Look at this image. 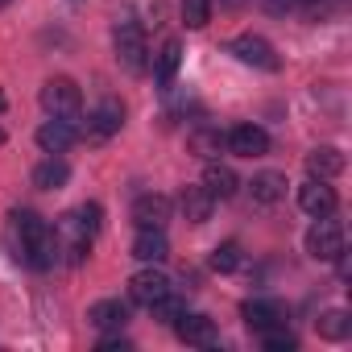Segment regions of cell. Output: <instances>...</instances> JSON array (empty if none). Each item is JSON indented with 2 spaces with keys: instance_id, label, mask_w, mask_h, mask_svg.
I'll return each mask as SVG.
<instances>
[{
  "instance_id": "obj_11",
  "label": "cell",
  "mask_w": 352,
  "mask_h": 352,
  "mask_svg": "<svg viewBox=\"0 0 352 352\" xmlns=\"http://www.w3.org/2000/svg\"><path fill=\"white\" fill-rule=\"evenodd\" d=\"M174 331H179V340L183 344H195V348H212L216 344V323L208 319V315H179L174 319Z\"/></svg>"
},
{
  "instance_id": "obj_8",
  "label": "cell",
  "mask_w": 352,
  "mask_h": 352,
  "mask_svg": "<svg viewBox=\"0 0 352 352\" xmlns=\"http://www.w3.org/2000/svg\"><path fill=\"white\" fill-rule=\"evenodd\" d=\"M170 216H174V204L166 195H157V191L137 195V204H133V224L137 228H166Z\"/></svg>"
},
{
  "instance_id": "obj_23",
  "label": "cell",
  "mask_w": 352,
  "mask_h": 352,
  "mask_svg": "<svg viewBox=\"0 0 352 352\" xmlns=\"http://www.w3.org/2000/svg\"><path fill=\"white\" fill-rule=\"evenodd\" d=\"M261 344H265L270 352H294V348H298V340H294V331H290L286 323L265 327V331H261Z\"/></svg>"
},
{
  "instance_id": "obj_17",
  "label": "cell",
  "mask_w": 352,
  "mask_h": 352,
  "mask_svg": "<svg viewBox=\"0 0 352 352\" xmlns=\"http://www.w3.org/2000/svg\"><path fill=\"white\" fill-rule=\"evenodd\" d=\"M249 191H253V204H257V208H274V204L286 195V174L265 170V174H257V179L249 183Z\"/></svg>"
},
{
  "instance_id": "obj_14",
  "label": "cell",
  "mask_w": 352,
  "mask_h": 352,
  "mask_svg": "<svg viewBox=\"0 0 352 352\" xmlns=\"http://www.w3.org/2000/svg\"><path fill=\"white\" fill-rule=\"evenodd\" d=\"M241 315H245V323L261 336L265 327H274V323H286V311H282V302H274V298H249L245 307H241Z\"/></svg>"
},
{
  "instance_id": "obj_10",
  "label": "cell",
  "mask_w": 352,
  "mask_h": 352,
  "mask_svg": "<svg viewBox=\"0 0 352 352\" xmlns=\"http://www.w3.org/2000/svg\"><path fill=\"white\" fill-rule=\"evenodd\" d=\"M133 257H137L141 265H157V261H166V257H170V241H166V232H162V228H137V236H133Z\"/></svg>"
},
{
  "instance_id": "obj_19",
  "label": "cell",
  "mask_w": 352,
  "mask_h": 352,
  "mask_svg": "<svg viewBox=\"0 0 352 352\" xmlns=\"http://www.w3.org/2000/svg\"><path fill=\"white\" fill-rule=\"evenodd\" d=\"M179 208H183V216H187L191 224H208L212 212H216V199H212L204 187H187L183 199H179Z\"/></svg>"
},
{
  "instance_id": "obj_18",
  "label": "cell",
  "mask_w": 352,
  "mask_h": 352,
  "mask_svg": "<svg viewBox=\"0 0 352 352\" xmlns=\"http://www.w3.org/2000/svg\"><path fill=\"white\" fill-rule=\"evenodd\" d=\"M38 145H42L46 153H67V149L75 145V124H71V120H46V124L38 129Z\"/></svg>"
},
{
  "instance_id": "obj_16",
  "label": "cell",
  "mask_w": 352,
  "mask_h": 352,
  "mask_svg": "<svg viewBox=\"0 0 352 352\" xmlns=\"http://www.w3.org/2000/svg\"><path fill=\"white\" fill-rule=\"evenodd\" d=\"M67 183H71V166H67L58 153H50L46 162L34 166V187H42V191H58V187H67Z\"/></svg>"
},
{
  "instance_id": "obj_13",
  "label": "cell",
  "mask_w": 352,
  "mask_h": 352,
  "mask_svg": "<svg viewBox=\"0 0 352 352\" xmlns=\"http://www.w3.org/2000/svg\"><path fill=\"white\" fill-rule=\"evenodd\" d=\"M87 323H91L96 331H120V327L129 323V302H120V298H100V302H91Z\"/></svg>"
},
{
  "instance_id": "obj_2",
  "label": "cell",
  "mask_w": 352,
  "mask_h": 352,
  "mask_svg": "<svg viewBox=\"0 0 352 352\" xmlns=\"http://www.w3.org/2000/svg\"><path fill=\"white\" fill-rule=\"evenodd\" d=\"M112 46H116V58H120L124 71H145L149 46H145V30H141L137 21H120V25L112 30Z\"/></svg>"
},
{
  "instance_id": "obj_12",
  "label": "cell",
  "mask_w": 352,
  "mask_h": 352,
  "mask_svg": "<svg viewBox=\"0 0 352 352\" xmlns=\"http://www.w3.org/2000/svg\"><path fill=\"white\" fill-rule=\"evenodd\" d=\"M199 187H204L212 199H232L236 187H241V179H236V170H232V166H224V162H208Z\"/></svg>"
},
{
  "instance_id": "obj_22",
  "label": "cell",
  "mask_w": 352,
  "mask_h": 352,
  "mask_svg": "<svg viewBox=\"0 0 352 352\" xmlns=\"http://www.w3.org/2000/svg\"><path fill=\"white\" fill-rule=\"evenodd\" d=\"M241 261H245V253H241L236 241H224V245L212 249V270L216 274H232V270H241Z\"/></svg>"
},
{
  "instance_id": "obj_3",
  "label": "cell",
  "mask_w": 352,
  "mask_h": 352,
  "mask_svg": "<svg viewBox=\"0 0 352 352\" xmlns=\"http://www.w3.org/2000/svg\"><path fill=\"white\" fill-rule=\"evenodd\" d=\"M307 253H311L315 261H340V257H344V228H340L336 220L319 216V220L311 224V232H307Z\"/></svg>"
},
{
  "instance_id": "obj_7",
  "label": "cell",
  "mask_w": 352,
  "mask_h": 352,
  "mask_svg": "<svg viewBox=\"0 0 352 352\" xmlns=\"http://www.w3.org/2000/svg\"><path fill=\"white\" fill-rule=\"evenodd\" d=\"M224 141L236 157H265L270 153V133L261 124H236V129H228Z\"/></svg>"
},
{
  "instance_id": "obj_5",
  "label": "cell",
  "mask_w": 352,
  "mask_h": 352,
  "mask_svg": "<svg viewBox=\"0 0 352 352\" xmlns=\"http://www.w3.org/2000/svg\"><path fill=\"white\" fill-rule=\"evenodd\" d=\"M228 50H232L245 67L278 71V54H274V46H270L265 38H257V34H241V38H232V42H228Z\"/></svg>"
},
{
  "instance_id": "obj_28",
  "label": "cell",
  "mask_w": 352,
  "mask_h": 352,
  "mask_svg": "<svg viewBox=\"0 0 352 352\" xmlns=\"http://www.w3.org/2000/svg\"><path fill=\"white\" fill-rule=\"evenodd\" d=\"M5 5H9V0H0V9H5Z\"/></svg>"
},
{
  "instance_id": "obj_21",
  "label": "cell",
  "mask_w": 352,
  "mask_h": 352,
  "mask_svg": "<svg viewBox=\"0 0 352 352\" xmlns=\"http://www.w3.org/2000/svg\"><path fill=\"white\" fill-rule=\"evenodd\" d=\"M315 327H319V336H323V340H348V336H352V319H348V311H340V307L323 311Z\"/></svg>"
},
{
  "instance_id": "obj_15",
  "label": "cell",
  "mask_w": 352,
  "mask_h": 352,
  "mask_svg": "<svg viewBox=\"0 0 352 352\" xmlns=\"http://www.w3.org/2000/svg\"><path fill=\"white\" fill-rule=\"evenodd\" d=\"M344 153L336 145H319L307 153V170H311V179H336V174H344Z\"/></svg>"
},
{
  "instance_id": "obj_25",
  "label": "cell",
  "mask_w": 352,
  "mask_h": 352,
  "mask_svg": "<svg viewBox=\"0 0 352 352\" xmlns=\"http://www.w3.org/2000/svg\"><path fill=\"white\" fill-rule=\"evenodd\" d=\"M149 311H153V319H162V323H174V319H179V315L187 311V302H183L179 294H174V290H170V294H162V298H157Z\"/></svg>"
},
{
  "instance_id": "obj_24",
  "label": "cell",
  "mask_w": 352,
  "mask_h": 352,
  "mask_svg": "<svg viewBox=\"0 0 352 352\" xmlns=\"http://www.w3.org/2000/svg\"><path fill=\"white\" fill-rule=\"evenodd\" d=\"M212 21V0H183V25L187 30H204Z\"/></svg>"
},
{
  "instance_id": "obj_27",
  "label": "cell",
  "mask_w": 352,
  "mask_h": 352,
  "mask_svg": "<svg viewBox=\"0 0 352 352\" xmlns=\"http://www.w3.org/2000/svg\"><path fill=\"white\" fill-rule=\"evenodd\" d=\"M129 348H133V344H129L124 336H104V340H100V352H129Z\"/></svg>"
},
{
  "instance_id": "obj_20",
  "label": "cell",
  "mask_w": 352,
  "mask_h": 352,
  "mask_svg": "<svg viewBox=\"0 0 352 352\" xmlns=\"http://www.w3.org/2000/svg\"><path fill=\"white\" fill-rule=\"evenodd\" d=\"M179 63H183V46L170 38V42L157 50V58H153V75H157V83H170L174 75H179Z\"/></svg>"
},
{
  "instance_id": "obj_9",
  "label": "cell",
  "mask_w": 352,
  "mask_h": 352,
  "mask_svg": "<svg viewBox=\"0 0 352 352\" xmlns=\"http://www.w3.org/2000/svg\"><path fill=\"white\" fill-rule=\"evenodd\" d=\"M336 204H340V199H336V191L327 187V179H307V183L298 187V208H302L307 216H315V220H319V216H331Z\"/></svg>"
},
{
  "instance_id": "obj_4",
  "label": "cell",
  "mask_w": 352,
  "mask_h": 352,
  "mask_svg": "<svg viewBox=\"0 0 352 352\" xmlns=\"http://www.w3.org/2000/svg\"><path fill=\"white\" fill-rule=\"evenodd\" d=\"M174 286H170V278L157 270V265H145V270H137L133 278H129V302H137V307H153L162 294H170Z\"/></svg>"
},
{
  "instance_id": "obj_26",
  "label": "cell",
  "mask_w": 352,
  "mask_h": 352,
  "mask_svg": "<svg viewBox=\"0 0 352 352\" xmlns=\"http://www.w3.org/2000/svg\"><path fill=\"white\" fill-rule=\"evenodd\" d=\"M191 145L204 153V157H212V153H220V137H208V133H195L191 137Z\"/></svg>"
},
{
  "instance_id": "obj_6",
  "label": "cell",
  "mask_w": 352,
  "mask_h": 352,
  "mask_svg": "<svg viewBox=\"0 0 352 352\" xmlns=\"http://www.w3.org/2000/svg\"><path fill=\"white\" fill-rule=\"evenodd\" d=\"M120 124H124V108H120V100H100V104L87 112V129H83V137H87V141H108L112 133H120Z\"/></svg>"
},
{
  "instance_id": "obj_1",
  "label": "cell",
  "mask_w": 352,
  "mask_h": 352,
  "mask_svg": "<svg viewBox=\"0 0 352 352\" xmlns=\"http://www.w3.org/2000/svg\"><path fill=\"white\" fill-rule=\"evenodd\" d=\"M42 108H46L54 120H79V112H83V91H79V83L67 79V75L46 79V83H42Z\"/></svg>"
}]
</instances>
